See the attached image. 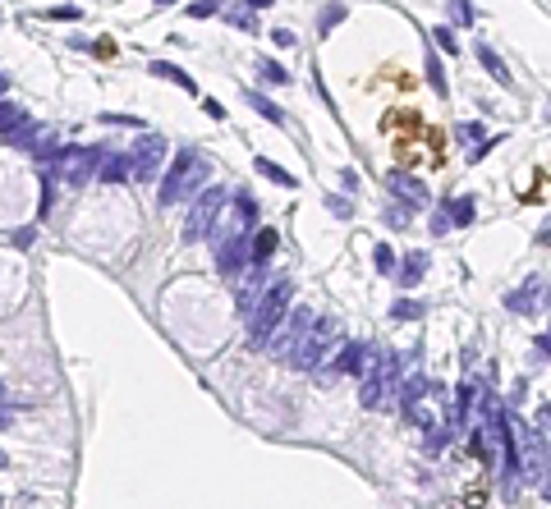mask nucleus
Returning a JSON list of instances; mask_svg holds the SVG:
<instances>
[{"label":"nucleus","mask_w":551,"mask_h":509,"mask_svg":"<svg viewBox=\"0 0 551 509\" xmlns=\"http://www.w3.org/2000/svg\"><path fill=\"white\" fill-rule=\"evenodd\" d=\"M289 293H294V285H289V280H276V285L262 289V298H257L262 308L248 312V340H253V345H267V340H272L276 321L289 312Z\"/></svg>","instance_id":"f257e3e1"},{"label":"nucleus","mask_w":551,"mask_h":509,"mask_svg":"<svg viewBox=\"0 0 551 509\" xmlns=\"http://www.w3.org/2000/svg\"><path fill=\"white\" fill-rule=\"evenodd\" d=\"M202 174H207V161H202L193 147H179V152H175V165L166 170V184H161V207L179 202L189 189H198Z\"/></svg>","instance_id":"f03ea898"},{"label":"nucleus","mask_w":551,"mask_h":509,"mask_svg":"<svg viewBox=\"0 0 551 509\" xmlns=\"http://www.w3.org/2000/svg\"><path fill=\"white\" fill-rule=\"evenodd\" d=\"M308 330H313V312H308V308H294V312H285V317L276 321V340H267V345H272L280 358H289Z\"/></svg>","instance_id":"7ed1b4c3"},{"label":"nucleus","mask_w":551,"mask_h":509,"mask_svg":"<svg viewBox=\"0 0 551 509\" xmlns=\"http://www.w3.org/2000/svg\"><path fill=\"white\" fill-rule=\"evenodd\" d=\"M92 170H96V152H92V147H69L65 156H55V174H60L65 184H83Z\"/></svg>","instance_id":"20e7f679"},{"label":"nucleus","mask_w":551,"mask_h":509,"mask_svg":"<svg viewBox=\"0 0 551 509\" xmlns=\"http://www.w3.org/2000/svg\"><path fill=\"white\" fill-rule=\"evenodd\" d=\"M226 207V193L221 189H207V198L193 207V216H189V225H184V239H202V234L211 230V220H216V211Z\"/></svg>","instance_id":"39448f33"},{"label":"nucleus","mask_w":551,"mask_h":509,"mask_svg":"<svg viewBox=\"0 0 551 509\" xmlns=\"http://www.w3.org/2000/svg\"><path fill=\"white\" fill-rule=\"evenodd\" d=\"M161 161H166V138H157V133H148V138L138 142V161H133V174H143V179H152Z\"/></svg>","instance_id":"423d86ee"},{"label":"nucleus","mask_w":551,"mask_h":509,"mask_svg":"<svg viewBox=\"0 0 551 509\" xmlns=\"http://www.w3.org/2000/svg\"><path fill=\"white\" fill-rule=\"evenodd\" d=\"M367 367V349L363 345H340L331 358V371H340V376H363Z\"/></svg>","instance_id":"0eeeda50"},{"label":"nucleus","mask_w":551,"mask_h":509,"mask_svg":"<svg viewBox=\"0 0 551 509\" xmlns=\"http://www.w3.org/2000/svg\"><path fill=\"white\" fill-rule=\"evenodd\" d=\"M276 248H280V234L267 225V230H257V239H253V248H248V262L253 267H267V262L276 257Z\"/></svg>","instance_id":"6e6552de"},{"label":"nucleus","mask_w":551,"mask_h":509,"mask_svg":"<svg viewBox=\"0 0 551 509\" xmlns=\"http://www.w3.org/2000/svg\"><path fill=\"white\" fill-rule=\"evenodd\" d=\"M244 267H248L244 239H226V243H221V271H226V276H235V271H244Z\"/></svg>","instance_id":"1a4fd4ad"},{"label":"nucleus","mask_w":551,"mask_h":509,"mask_svg":"<svg viewBox=\"0 0 551 509\" xmlns=\"http://www.w3.org/2000/svg\"><path fill=\"white\" fill-rule=\"evenodd\" d=\"M129 174H133L129 156H106V161H101V170H96V179H101V184H124Z\"/></svg>","instance_id":"9d476101"},{"label":"nucleus","mask_w":551,"mask_h":509,"mask_svg":"<svg viewBox=\"0 0 551 509\" xmlns=\"http://www.w3.org/2000/svg\"><path fill=\"white\" fill-rule=\"evenodd\" d=\"M386 189L395 193V198H404V202H413V207H418V202H428V193L418 189V184L409 179V174H391V179H386Z\"/></svg>","instance_id":"9b49d317"},{"label":"nucleus","mask_w":551,"mask_h":509,"mask_svg":"<svg viewBox=\"0 0 551 509\" xmlns=\"http://www.w3.org/2000/svg\"><path fill=\"white\" fill-rule=\"evenodd\" d=\"M152 74L157 78H166V83H175V87H184V92H198V87H193V78L179 69V65H166V60H157L152 65Z\"/></svg>","instance_id":"f8f14e48"},{"label":"nucleus","mask_w":551,"mask_h":509,"mask_svg":"<svg viewBox=\"0 0 551 509\" xmlns=\"http://www.w3.org/2000/svg\"><path fill=\"white\" fill-rule=\"evenodd\" d=\"M257 174H262V179H272V184H280V189H294V174H285L276 161H267V156H257Z\"/></svg>","instance_id":"ddd939ff"},{"label":"nucleus","mask_w":551,"mask_h":509,"mask_svg":"<svg viewBox=\"0 0 551 509\" xmlns=\"http://www.w3.org/2000/svg\"><path fill=\"white\" fill-rule=\"evenodd\" d=\"M18 124H28V115L18 111L14 101H0V133H5V138H9V133H14Z\"/></svg>","instance_id":"4468645a"},{"label":"nucleus","mask_w":551,"mask_h":509,"mask_svg":"<svg viewBox=\"0 0 551 509\" xmlns=\"http://www.w3.org/2000/svg\"><path fill=\"white\" fill-rule=\"evenodd\" d=\"M478 60L487 65V74H496V83H506V87H510V74H506V65L496 60V51H491V46H478Z\"/></svg>","instance_id":"2eb2a0df"},{"label":"nucleus","mask_w":551,"mask_h":509,"mask_svg":"<svg viewBox=\"0 0 551 509\" xmlns=\"http://www.w3.org/2000/svg\"><path fill=\"white\" fill-rule=\"evenodd\" d=\"M257 74H262V83H276V87H280V83H289V74L280 69L276 60H257Z\"/></svg>","instance_id":"dca6fc26"},{"label":"nucleus","mask_w":551,"mask_h":509,"mask_svg":"<svg viewBox=\"0 0 551 509\" xmlns=\"http://www.w3.org/2000/svg\"><path fill=\"white\" fill-rule=\"evenodd\" d=\"M423 267H428V262H423V252H413V257H409V262H404V271H400V280H404V285H413V280H418V276H423Z\"/></svg>","instance_id":"f3484780"},{"label":"nucleus","mask_w":551,"mask_h":509,"mask_svg":"<svg viewBox=\"0 0 551 509\" xmlns=\"http://www.w3.org/2000/svg\"><path fill=\"white\" fill-rule=\"evenodd\" d=\"M450 216H455L460 225H469L473 220V198H455V202H450Z\"/></svg>","instance_id":"a211bd4d"},{"label":"nucleus","mask_w":551,"mask_h":509,"mask_svg":"<svg viewBox=\"0 0 551 509\" xmlns=\"http://www.w3.org/2000/svg\"><path fill=\"white\" fill-rule=\"evenodd\" d=\"M469 408H473V386H460V395H455V418L460 423L469 418Z\"/></svg>","instance_id":"6ab92c4d"},{"label":"nucleus","mask_w":551,"mask_h":509,"mask_svg":"<svg viewBox=\"0 0 551 509\" xmlns=\"http://www.w3.org/2000/svg\"><path fill=\"white\" fill-rule=\"evenodd\" d=\"M432 37H437V46H441V51H446V55H455V51H460V37L450 33V28H437V33H432Z\"/></svg>","instance_id":"aec40b11"},{"label":"nucleus","mask_w":551,"mask_h":509,"mask_svg":"<svg viewBox=\"0 0 551 509\" xmlns=\"http://www.w3.org/2000/svg\"><path fill=\"white\" fill-rule=\"evenodd\" d=\"M428 83H432V92H437V96H446V74H441L437 60H428Z\"/></svg>","instance_id":"412c9836"},{"label":"nucleus","mask_w":551,"mask_h":509,"mask_svg":"<svg viewBox=\"0 0 551 509\" xmlns=\"http://www.w3.org/2000/svg\"><path fill=\"white\" fill-rule=\"evenodd\" d=\"M248 101H253V106H257V111H262V115H267V120H276V124H280V111H276V106H272V101H267V96H262V92H248Z\"/></svg>","instance_id":"4be33fe9"},{"label":"nucleus","mask_w":551,"mask_h":509,"mask_svg":"<svg viewBox=\"0 0 551 509\" xmlns=\"http://www.w3.org/2000/svg\"><path fill=\"white\" fill-rule=\"evenodd\" d=\"M377 271H382V276H391V271H395V252L386 248V243L377 248Z\"/></svg>","instance_id":"5701e85b"},{"label":"nucleus","mask_w":551,"mask_h":509,"mask_svg":"<svg viewBox=\"0 0 551 509\" xmlns=\"http://www.w3.org/2000/svg\"><path fill=\"white\" fill-rule=\"evenodd\" d=\"M221 9V0H198V5H189V14L193 18H207V14H216Z\"/></svg>","instance_id":"b1692460"},{"label":"nucleus","mask_w":551,"mask_h":509,"mask_svg":"<svg viewBox=\"0 0 551 509\" xmlns=\"http://www.w3.org/2000/svg\"><path fill=\"white\" fill-rule=\"evenodd\" d=\"M450 14H455V23H469V18H473L469 0H450Z\"/></svg>","instance_id":"393cba45"},{"label":"nucleus","mask_w":551,"mask_h":509,"mask_svg":"<svg viewBox=\"0 0 551 509\" xmlns=\"http://www.w3.org/2000/svg\"><path fill=\"white\" fill-rule=\"evenodd\" d=\"M395 317H423V308L409 303V298H400V303H395Z\"/></svg>","instance_id":"a878e982"},{"label":"nucleus","mask_w":551,"mask_h":509,"mask_svg":"<svg viewBox=\"0 0 551 509\" xmlns=\"http://www.w3.org/2000/svg\"><path fill=\"white\" fill-rule=\"evenodd\" d=\"M202 111H207L211 120H226V106H221V101H211V96H207V101H202Z\"/></svg>","instance_id":"bb28decb"},{"label":"nucleus","mask_w":551,"mask_h":509,"mask_svg":"<svg viewBox=\"0 0 551 509\" xmlns=\"http://www.w3.org/2000/svg\"><path fill=\"white\" fill-rule=\"evenodd\" d=\"M46 18H79V9H74V5H60V9H46Z\"/></svg>","instance_id":"cd10ccee"},{"label":"nucleus","mask_w":551,"mask_h":509,"mask_svg":"<svg viewBox=\"0 0 551 509\" xmlns=\"http://www.w3.org/2000/svg\"><path fill=\"white\" fill-rule=\"evenodd\" d=\"M248 5H253V9H272L276 0H248Z\"/></svg>","instance_id":"c85d7f7f"},{"label":"nucleus","mask_w":551,"mask_h":509,"mask_svg":"<svg viewBox=\"0 0 551 509\" xmlns=\"http://www.w3.org/2000/svg\"><path fill=\"white\" fill-rule=\"evenodd\" d=\"M5 427H9V413H5V408H0V432H5Z\"/></svg>","instance_id":"c756f323"},{"label":"nucleus","mask_w":551,"mask_h":509,"mask_svg":"<svg viewBox=\"0 0 551 509\" xmlns=\"http://www.w3.org/2000/svg\"><path fill=\"white\" fill-rule=\"evenodd\" d=\"M0 468H9V454H5V449H0Z\"/></svg>","instance_id":"7c9ffc66"}]
</instances>
